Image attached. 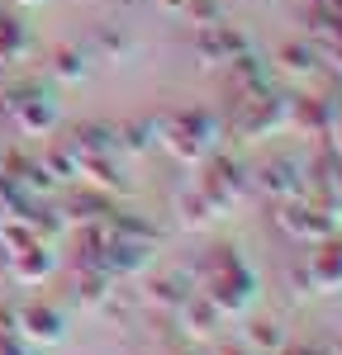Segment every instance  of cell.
Listing matches in <instances>:
<instances>
[{"label": "cell", "instance_id": "obj_1", "mask_svg": "<svg viewBox=\"0 0 342 355\" xmlns=\"http://www.w3.org/2000/svg\"><path fill=\"white\" fill-rule=\"evenodd\" d=\"M200 289L209 294V303H214L224 318H228V313H233V318H243V313L252 308V299H256V275H252V266L243 261V251H238V246L219 242V246H209V251H204Z\"/></svg>", "mask_w": 342, "mask_h": 355}, {"label": "cell", "instance_id": "obj_2", "mask_svg": "<svg viewBox=\"0 0 342 355\" xmlns=\"http://www.w3.org/2000/svg\"><path fill=\"white\" fill-rule=\"evenodd\" d=\"M157 142L167 147L176 162L195 166V162H204V157H209V147H214V119H209V114L181 110V114H171V119L157 123Z\"/></svg>", "mask_w": 342, "mask_h": 355}, {"label": "cell", "instance_id": "obj_3", "mask_svg": "<svg viewBox=\"0 0 342 355\" xmlns=\"http://www.w3.org/2000/svg\"><path fill=\"white\" fill-rule=\"evenodd\" d=\"M276 227L295 242H323L338 232V218L323 204H314L309 194H290V199H276Z\"/></svg>", "mask_w": 342, "mask_h": 355}, {"label": "cell", "instance_id": "obj_4", "mask_svg": "<svg viewBox=\"0 0 342 355\" xmlns=\"http://www.w3.org/2000/svg\"><path fill=\"white\" fill-rule=\"evenodd\" d=\"M195 190L219 209V214H228L238 199H243V190H247V175H243V166L233 162V157H204V171L195 175Z\"/></svg>", "mask_w": 342, "mask_h": 355}, {"label": "cell", "instance_id": "obj_5", "mask_svg": "<svg viewBox=\"0 0 342 355\" xmlns=\"http://www.w3.org/2000/svg\"><path fill=\"white\" fill-rule=\"evenodd\" d=\"M300 284H309V294L342 289V232L314 242V256H309V266H304V275H300Z\"/></svg>", "mask_w": 342, "mask_h": 355}, {"label": "cell", "instance_id": "obj_6", "mask_svg": "<svg viewBox=\"0 0 342 355\" xmlns=\"http://www.w3.org/2000/svg\"><path fill=\"white\" fill-rule=\"evenodd\" d=\"M62 336H67V327H62L57 308H48V303H24L19 308V341H28V346H57Z\"/></svg>", "mask_w": 342, "mask_h": 355}, {"label": "cell", "instance_id": "obj_7", "mask_svg": "<svg viewBox=\"0 0 342 355\" xmlns=\"http://www.w3.org/2000/svg\"><path fill=\"white\" fill-rule=\"evenodd\" d=\"M252 185L266 194V199H290V194H300V185H304V162L276 157V162H266L252 175Z\"/></svg>", "mask_w": 342, "mask_h": 355}, {"label": "cell", "instance_id": "obj_8", "mask_svg": "<svg viewBox=\"0 0 342 355\" xmlns=\"http://www.w3.org/2000/svg\"><path fill=\"white\" fill-rule=\"evenodd\" d=\"M147 261H152V242H133V237H114L110 232V246H105V275H110L114 284L129 279V275H138V270H147Z\"/></svg>", "mask_w": 342, "mask_h": 355}, {"label": "cell", "instance_id": "obj_9", "mask_svg": "<svg viewBox=\"0 0 342 355\" xmlns=\"http://www.w3.org/2000/svg\"><path fill=\"white\" fill-rule=\"evenodd\" d=\"M219 318H224V313L209 303V294H204L200 284H195V289H190L181 303H176V322L186 327V336H195V341L214 336V331H219Z\"/></svg>", "mask_w": 342, "mask_h": 355}, {"label": "cell", "instance_id": "obj_10", "mask_svg": "<svg viewBox=\"0 0 342 355\" xmlns=\"http://www.w3.org/2000/svg\"><path fill=\"white\" fill-rule=\"evenodd\" d=\"M5 266H10V279H19V284H43V279L53 275L57 256H53L48 242H33V246H24V251H15Z\"/></svg>", "mask_w": 342, "mask_h": 355}, {"label": "cell", "instance_id": "obj_11", "mask_svg": "<svg viewBox=\"0 0 342 355\" xmlns=\"http://www.w3.org/2000/svg\"><path fill=\"white\" fill-rule=\"evenodd\" d=\"M10 110H15V123H19L24 133H43V128H53V123H57L53 100H43L38 90H19V95L10 100Z\"/></svg>", "mask_w": 342, "mask_h": 355}, {"label": "cell", "instance_id": "obj_12", "mask_svg": "<svg viewBox=\"0 0 342 355\" xmlns=\"http://www.w3.org/2000/svg\"><path fill=\"white\" fill-rule=\"evenodd\" d=\"M190 289H195V275H190V270H167V275H157V279L147 284L142 299L152 303V308H171V313H176V303L186 299Z\"/></svg>", "mask_w": 342, "mask_h": 355}, {"label": "cell", "instance_id": "obj_13", "mask_svg": "<svg viewBox=\"0 0 342 355\" xmlns=\"http://www.w3.org/2000/svg\"><path fill=\"white\" fill-rule=\"evenodd\" d=\"M110 214H114L110 194L90 190V185H86L81 194H72V199H67V209H62V218H72L76 227H81V223H110Z\"/></svg>", "mask_w": 342, "mask_h": 355}, {"label": "cell", "instance_id": "obj_14", "mask_svg": "<svg viewBox=\"0 0 342 355\" xmlns=\"http://www.w3.org/2000/svg\"><path fill=\"white\" fill-rule=\"evenodd\" d=\"M176 214H181V223H186V227H209V223L219 218V209H214V204H209L195 185H186V190L176 194Z\"/></svg>", "mask_w": 342, "mask_h": 355}, {"label": "cell", "instance_id": "obj_15", "mask_svg": "<svg viewBox=\"0 0 342 355\" xmlns=\"http://www.w3.org/2000/svg\"><path fill=\"white\" fill-rule=\"evenodd\" d=\"M76 299L86 303V308H105V303L114 299V279L100 270H76Z\"/></svg>", "mask_w": 342, "mask_h": 355}, {"label": "cell", "instance_id": "obj_16", "mask_svg": "<svg viewBox=\"0 0 342 355\" xmlns=\"http://www.w3.org/2000/svg\"><path fill=\"white\" fill-rule=\"evenodd\" d=\"M323 57L314 53V48H304V43H290V48H281V71H290V76H300V81H314L323 67H318Z\"/></svg>", "mask_w": 342, "mask_h": 355}, {"label": "cell", "instance_id": "obj_17", "mask_svg": "<svg viewBox=\"0 0 342 355\" xmlns=\"http://www.w3.org/2000/svg\"><path fill=\"white\" fill-rule=\"evenodd\" d=\"M24 48H28L24 24H19V19H10V15H0V62H15Z\"/></svg>", "mask_w": 342, "mask_h": 355}, {"label": "cell", "instance_id": "obj_18", "mask_svg": "<svg viewBox=\"0 0 342 355\" xmlns=\"http://www.w3.org/2000/svg\"><path fill=\"white\" fill-rule=\"evenodd\" d=\"M114 133H119V152H147L157 137V123H124Z\"/></svg>", "mask_w": 342, "mask_h": 355}, {"label": "cell", "instance_id": "obj_19", "mask_svg": "<svg viewBox=\"0 0 342 355\" xmlns=\"http://www.w3.org/2000/svg\"><path fill=\"white\" fill-rule=\"evenodd\" d=\"M247 341H252L256 351H281L285 331L276 327V322H252V327H247Z\"/></svg>", "mask_w": 342, "mask_h": 355}, {"label": "cell", "instance_id": "obj_20", "mask_svg": "<svg viewBox=\"0 0 342 355\" xmlns=\"http://www.w3.org/2000/svg\"><path fill=\"white\" fill-rule=\"evenodd\" d=\"M53 71L62 76V81H76L86 67H81V57H76V53H57V67H53Z\"/></svg>", "mask_w": 342, "mask_h": 355}, {"label": "cell", "instance_id": "obj_21", "mask_svg": "<svg viewBox=\"0 0 342 355\" xmlns=\"http://www.w3.org/2000/svg\"><path fill=\"white\" fill-rule=\"evenodd\" d=\"M0 355H33L19 336H0Z\"/></svg>", "mask_w": 342, "mask_h": 355}, {"label": "cell", "instance_id": "obj_22", "mask_svg": "<svg viewBox=\"0 0 342 355\" xmlns=\"http://www.w3.org/2000/svg\"><path fill=\"white\" fill-rule=\"evenodd\" d=\"M219 355H252V351H247V346H224Z\"/></svg>", "mask_w": 342, "mask_h": 355}, {"label": "cell", "instance_id": "obj_23", "mask_svg": "<svg viewBox=\"0 0 342 355\" xmlns=\"http://www.w3.org/2000/svg\"><path fill=\"white\" fill-rule=\"evenodd\" d=\"M323 351H328V355H342V341H333V346H323Z\"/></svg>", "mask_w": 342, "mask_h": 355}]
</instances>
